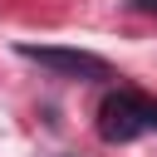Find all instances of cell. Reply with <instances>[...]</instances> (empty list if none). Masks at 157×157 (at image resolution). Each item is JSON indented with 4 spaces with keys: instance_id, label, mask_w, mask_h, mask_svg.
I'll list each match as a JSON object with an SVG mask.
<instances>
[{
    "instance_id": "cell-1",
    "label": "cell",
    "mask_w": 157,
    "mask_h": 157,
    "mask_svg": "<svg viewBox=\"0 0 157 157\" xmlns=\"http://www.w3.org/2000/svg\"><path fill=\"white\" fill-rule=\"evenodd\" d=\"M152 128H157V98H147V93L118 88L98 108V137L103 142H132L137 132H152Z\"/></svg>"
},
{
    "instance_id": "cell-2",
    "label": "cell",
    "mask_w": 157,
    "mask_h": 157,
    "mask_svg": "<svg viewBox=\"0 0 157 157\" xmlns=\"http://www.w3.org/2000/svg\"><path fill=\"white\" fill-rule=\"evenodd\" d=\"M20 59H34L64 78H113L108 59L88 54V49H59V44H20Z\"/></svg>"
}]
</instances>
